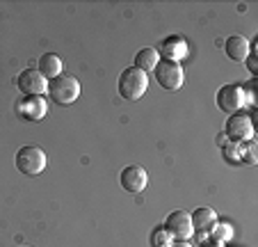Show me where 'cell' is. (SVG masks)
<instances>
[{"instance_id":"cell-1","label":"cell","mask_w":258,"mask_h":247,"mask_svg":"<svg viewBox=\"0 0 258 247\" xmlns=\"http://www.w3.org/2000/svg\"><path fill=\"white\" fill-rule=\"evenodd\" d=\"M149 89V73L140 71L137 67H128L119 76V94L126 101H140Z\"/></svg>"},{"instance_id":"cell-2","label":"cell","mask_w":258,"mask_h":247,"mask_svg":"<svg viewBox=\"0 0 258 247\" xmlns=\"http://www.w3.org/2000/svg\"><path fill=\"white\" fill-rule=\"evenodd\" d=\"M48 96H50V101L59 103V106H71V103H76L80 96L78 78L62 73V76L48 80Z\"/></svg>"},{"instance_id":"cell-3","label":"cell","mask_w":258,"mask_h":247,"mask_svg":"<svg viewBox=\"0 0 258 247\" xmlns=\"http://www.w3.org/2000/svg\"><path fill=\"white\" fill-rule=\"evenodd\" d=\"M14 160L19 172L25 176H39L46 170V151L41 146H21Z\"/></svg>"},{"instance_id":"cell-4","label":"cell","mask_w":258,"mask_h":247,"mask_svg":"<svg viewBox=\"0 0 258 247\" xmlns=\"http://www.w3.org/2000/svg\"><path fill=\"white\" fill-rule=\"evenodd\" d=\"M156 73V80L162 89H169V92H176V89L183 87L185 82V73H183V67L178 62H169V60H160L153 69Z\"/></svg>"},{"instance_id":"cell-5","label":"cell","mask_w":258,"mask_h":247,"mask_svg":"<svg viewBox=\"0 0 258 247\" xmlns=\"http://www.w3.org/2000/svg\"><path fill=\"white\" fill-rule=\"evenodd\" d=\"M215 101H217L219 110L226 112V115H235V112H240L247 106V101H244V89L240 82H229L224 87H219Z\"/></svg>"},{"instance_id":"cell-6","label":"cell","mask_w":258,"mask_h":247,"mask_svg":"<svg viewBox=\"0 0 258 247\" xmlns=\"http://www.w3.org/2000/svg\"><path fill=\"white\" fill-rule=\"evenodd\" d=\"M224 137H229V142H251L253 140V124L251 117L244 112H235L226 119Z\"/></svg>"},{"instance_id":"cell-7","label":"cell","mask_w":258,"mask_h":247,"mask_svg":"<svg viewBox=\"0 0 258 247\" xmlns=\"http://www.w3.org/2000/svg\"><path fill=\"white\" fill-rule=\"evenodd\" d=\"M21 94L23 96H44V92H48V80L39 73V69H25L16 78Z\"/></svg>"},{"instance_id":"cell-8","label":"cell","mask_w":258,"mask_h":247,"mask_svg":"<svg viewBox=\"0 0 258 247\" xmlns=\"http://www.w3.org/2000/svg\"><path fill=\"white\" fill-rule=\"evenodd\" d=\"M165 229L176 240H190V238L195 236L190 213H185V211H171L165 220Z\"/></svg>"},{"instance_id":"cell-9","label":"cell","mask_w":258,"mask_h":247,"mask_svg":"<svg viewBox=\"0 0 258 247\" xmlns=\"http://www.w3.org/2000/svg\"><path fill=\"white\" fill-rule=\"evenodd\" d=\"M119 181H121V188L126 190V192L140 194V192H144L146 185H149V174H146V170L140 167V165H128V167H123Z\"/></svg>"},{"instance_id":"cell-10","label":"cell","mask_w":258,"mask_h":247,"mask_svg":"<svg viewBox=\"0 0 258 247\" xmlns=\"http://www.w3.org/2000/svg\"><path fill=\"white\" fill-rule=\"evenodd\" d=\"M16 112L28 121H41L48 115V103L44 96H23L16 103Z\"/></svg>"},{"instance_id":"cell-11","label":"cell","mask_w":258,"mask_h":247,"mask_svg":"<svg viewBox=\"0 0 258 247\" xmlns=\"http://www.w3.org/2000/svg\"><path fill=\"white\" fill-rule=\"evenodd\" d=\"M160 48H162L165 60H169V62H178V64H180V60H185L187 53H190L187 41L183 37H167L160 44Z\"/></svg>"},{"instance_id":"cell-12","label":"cell","mask_w":258,"mask_h":247,"mask_svg":"<svg viewBox=\"0 0 258 247\" xmlns=\"http://www.w3.org/2000/svg\"><path fill=\"white\" fill-rule=\"evenodd\" d=\"M224 53L229 55V60L233 62H244V58L249 55V39L242 34H233L224 41Z\"/></svg>"},{"instance_id":"cell-13","label":"cell","mask_w":258,"mask_h":247,"mask_svg":"<svg viewBox=\"0 0 258 247\" xmlns=\"http://www.w3.org/2000/svg\"><path fill=\"white\" fill-rule=\"evenodd\" d=\"M190 220H192V229H195V233L197 231L208 233L210 229H213V224L217 222V213H215L210 206H199V209L190 215Z\"/></svg>"},{"instance_id":"cell-14","label":"cell","mask_w":258,"mask_h":247,"mask_svg":"<svg viewBox=\"0 0 258 247\" xmlns=\"http://www.w3.org/2000/svg\"><path fill=\"white\" fill-rule=\"evenodd\" d=\"M62 58L57 53H44L39 58V73L46 80H53V78L62 76Z\"/></svg>"},{"instance_id":"cell-15","label":"cell","mask_w":258,"mask_h":247,"mask_svg":"<svg viewBox=\"0 0 258 247\" xmlns=\"http://www.w3.org/2000/svg\"><path fill=\"white\" fill-rule=\"evenodd\" d=\"M160 62V53H158L156 48H142L140 53L135 55V64L133 67H137L140 71H144V73H149V71H153L156 69V64Z\"/></svg>"},{"instance_id":"cell-16","label":"cell","mask_w":258,"mask_h":247,"mask_svg":"<svg viewBox=\"0 0 258 247\" xmlns=\"http://www.w3.org/2000/svg\"><path fill=\"white\" fill-rule=\"evenodd\" d=\"M208 238L210 240H217V242H224L226 245V242L233 238V227H231L229 222H219L217 220V222L213 224V229L208 231Z\"/></svg>"},{"instance_id":"cell-17","label":"cell","mask_w":258,"mask_h":247,"mask_svg":"<svg viewBox=\"0 0 258 247\" xmlns=\"http://www.w3.org/2000/svg\"><path fill=\"white\" fill-rule=\"evenodd\" d=\"M171 242H174V238L169 236V231H167L165 227L153 229V233H151V245L153 247H169Z\"/></svg>"},{"instance_id":"cell-18","label":"cell","mask_w":258,"mask_h":247,"mask_svg":"<svg viewBox=\"0 0 258 247\" xmlns=\"http://www.w3.org/2000/svg\"><path fill=\"white\" fill-rule=\"evenodd\" d=\"M224 151H226V156H229V160H242V156H244V149L240 146V142H226L224 144Z\"/></svg>"},{"instance_id":"cell-19","label":"cell","mask_w":258,"mask_h":247,"mask_svg":"<svg viewBox=\"0 0 258 247\" xmlns=\"http://www.w3.org/2000/svg\"><path fill=\"white\" fill-rule=\"evenodd\" d=\"M253 154H256V144H253V140H251V142H249V146H247V151H244L242 160H244V163H249V165H253V163H256V156H253Z\"/></svg>"},{"instance_id":"cell-20","label":"cell","mask_w":258,"mask_h":247,"mask_svg":"<svg viewBox=\"0 0 258 247\" xmlns=\"http://www.w3.org/2000/svg\"><path fill=\"white\" fill-rule=\"evenodd\" d=\"M199 247H224V242H217V240H201V245Z\"/></svg>"},{"instance_id":"cell-21","label":"cell","mask_w":258,"mask_h":247,"mask_svg":"<svg viewBox=\"0 0 258 247\" xmlns=\"http://www.w3.org/2000/svg\"><path fill=\"white\" fill-rule=\"evenodd\" d=\"M169 247H192V245L187 240H176V242H171Z\"/></svg>"},{"instance_id":"cell-22","label":"cell","mask_w":258,"mask_h":247,"mask_svg":"<svg viewBox=\"0 0 258 247\" xmlns=\"http://www.w3.org/2000/svg\"><path fill=\"white\" fill-rule=\"evenodd\" d=\"M25 247H28V245H25Z\"/></svg>"}]
</instances>
